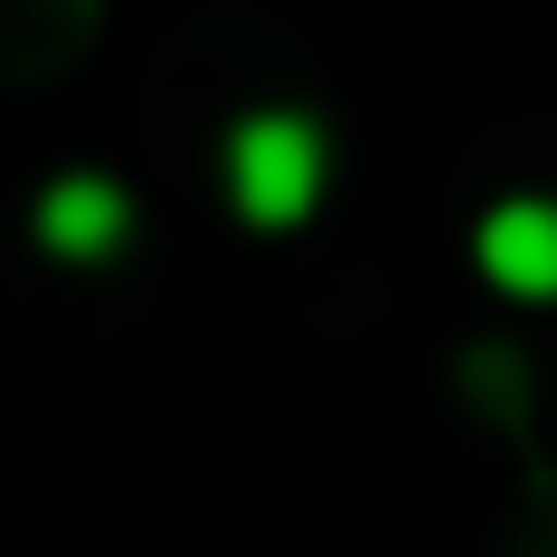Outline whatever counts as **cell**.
Returning a JSON list of instances; mask_svg holds the SVG:
<instances>
[{
  "label": "cell",
  "instance_id": "obj_1",
  "mask_svg": "<svg viewBox=\"0 0 557 557\" xmlns=\"http://www.w3.org/2000/svg\"><path fill=\"white\" fill-rule=\"evenodd\" d=\"M323 176H333V137L304 108H245L225 127V196L255 235H294L323 206Z\"/></svg>",
  "mask_w": 557,
  "mask_h": 557
},
{
  "label": "cell",
  "instance_id": "obj_2",
  "mask_svg": "<svg viewBox=\"0 0 557 557\" xmlns=\"http://www.w3.org/2000/svg\"><path fill=\"white\" fill-rule=\"evenodd\" d=\"M29 235H39V255H59V264H108V255L137 235V196H127L117 176H98V166L49 176L39 206H29Z\"/></svg>",
  "mask_w": 557,
  "mask_h": 557
},
{
  "label": "cell",
  "instance_id": "obj_3",
  "mask_svg": "<svg viewBox=\"0 0 557 557\" xmlns=\"http://www.w3.org/2000/svg\"><path fill=\"white\" fill-rule=\"evenodd\" d=\"M470 255L509 304H557V196H499L480 215Z\"/></svg>",
  "mask_w": 557,
  "mask_h": 557
},
{
  "label": "cell",
  "instance_id": "obj_4",
  "mask_svg": "<svg viewBox=\"0 0 557 557\" xmlns=\"http://www.w3.org/2000/svg\"><path fill=\"white\" fill-rule=\"evenodd\" d=\"M88 29H98V0H0V69H10V78H39V69H59Z\"/></svg>",
  "mask_w": 557,
  "mask_h": 557
}]
</instances>
